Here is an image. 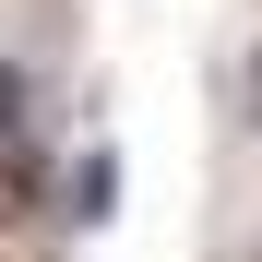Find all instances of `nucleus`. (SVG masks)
Here are the masks:
<instances>
[{
  "instance_id": "1",
  "label": "nucleus",
  "mask_w": 262,
  "mask_h": 262,
  "mask_svg": "<svg viewBox=\"0 0 262 262\" xmlns=\"http://www.w3.org/2000/svg\"><path fill=\"white\" fill-rule=\"evenodd\" d=\"M107 214H119V143H83L60 167V227L72 238H107Z\"/></svg>"
},
{
  "instance_id": "2",
  "label": "nucleus",
  "mask_w": 262,
  "mask_h": 262,
  "mask_svg": "<svg viewBox=\"0 0 262 262\" xmlns=\"http://www.w3.org/2000/svg\"><path fill=\"white\" fill-rule=\"evenodd\" d=\"M12 143H36V72L0 48V155H12Z\"/></svg>"
},
{
  "instance_id": "3",
  "label": "nucleus",
  "mask_w": 262,
  "mask_h": 262,
  "mask_svg": "<svg viewBox=\"0 0 262 262\" xmlns=\"http://www.w3.org/2000/svg\"><path fill=\"white\" fill-rule=\"evenodd\" d=\"M238 119H250V143H262V36H250V60H238Z\"/></svg>"
},
{
  "instance_id": "4",
  "label": "nucleus",
  "mask_w": 262,
  "mask_h": 262,
  "mask_svg": "<svg viewBox=\"0 0 262 262\" xmlns=\"http://www.w3.org/2000/svg\"><path fill=\"white\" fill-rule=\"evenodd\" d=\"M250 262H262V227H250Z\"/></svg>"
}]
</instances>
